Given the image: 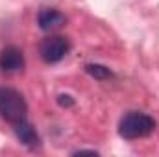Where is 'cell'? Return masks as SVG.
Returning a JSON list of instances; mask_svg holds the SVG:
<instances>
[{
	"mask_svg": "<svg viewBox=\"0 0 159 157\" xmlns=\"http://www.w3.org/2000/svg\"><path fill=\"white\" fill-rule=\"evenodd\" d=\"M156 129V120L141 111H131L128 115H124L119 124V133L120 137L133 141V139H141L150 135Z\"/></svg>",
	"mask_w": 159,
	"mask_h": 157,
	"instance_id": "cell-2",
	"label": "cell"
},
{
	"mask_svg": "<svg viewBox=\"0 0 159 157\" xmlns=\"http://www.w3.org/2000/svg\"><path fill=\"white\" fill-rule=\"evenodd\" d=\"M22 69H24V56L20 48L9 44L0 50V70L7 74H15Z\"/></svg>",
	"mask_w": 159,
	"mask_h": 157,
	"instance_id": "cell-4",
	"label": "cell"
},
{
	"mask_svg": "<svg viewBox=\"0 0 159 157\" xmlns=\"http://www.w3.org/2000/svg\"><path fill=\"white\" fill-rule=\"evenodd\" d=\"M85 70L96 79H106V78L111 76V70H109L107 67H104V65H87Z\"/></svg>",
	"mask_w": 159,
	"mask_h": 157,
	"instance_id": "cell-7",
	"label": "cell"
},
{
	"mask_svg": "<svg viewBox=\"0 0 159 157\" xmlns=\"http://www.w3.org/2000/svg\"><path fill=\"white\" fill-rule=\"evenodd\" d=\"M13 126H15V133H17V137L20 139L22 144H26V146H30V148L39 146V135H37V131H35L26 120L17 122V124H13Z\"/></svg>",
	"mask_w": 159,
	"mask_h": 157,
	"instance_id": "cell-6",
	"label": "cell"
},
{
	"mask_svg": "<svg viewBox=\"0 0 159 157\" xmlns=\"http://www.w3.org/2000/svg\"><path fill=\"white\" fill-rule=\"evenodd\" d=\"M57 102H59V105H72L74 104V100L69 94H59L57 96Z\"/></svg>",
	"mask_w": 159,
	"mask_h": 157,
	"instance_id": "cell-8",
	"label": "cell"
},
{
	"mask_svg": "<svg viewBox=\"0 0 159 157\" xmlns=\"http://www.w3.org/2000/svg\"><path fill=\"white\" fill-rule=\"evenodd\" d=\"M69 48H70V44H69L67 37H63V35H48L46 39H43L39 46L41 59L44 63H57L67 56Z\"/></svg>",
	"mask_w": 159,
	"mask_h": 157,
	"instance_id": "cell-3",
	"label": "cell"
},
{
	"mask_svg": "<svg viewBox=\"0 0 159 157\" xmlns=\"http://www.w3.org/2000/svg\"><path fill=\"white\" fill-rule=\"evenodd\" d=\"M37 24H39L41 30L44 32H50V30H56L59 26L65 24V15L54 7H44L41 9L39 15H37Z\"/></svg>",
	"mask_w": 159,
	"mask_h": 157,
	"instance_id": "cell-5",
	"label": "cell"
},
{
	"mask_svg": "<svg viewBox=\"0 0 159 157\" xmlns=\"http://www.w3.org/2000/svg\"><path fill=\"white\" fill-rule=\"evenodd\" d=\"M28 115V105L24 96L11 87H2L0 89V117L7 120L9 124H17L26 120Z\"/></svg>",
	"mask_w": 159,
	"mask_h": 157,
	"instance_id": "cell-1",
	"label": "cell"
}]
</instances>
